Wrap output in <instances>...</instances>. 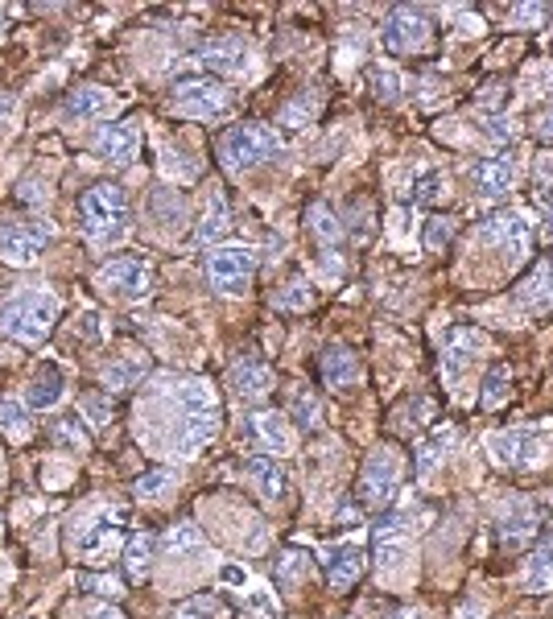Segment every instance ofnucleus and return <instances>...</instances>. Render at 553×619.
Here are the masks:
<instances>
[{"mask_svg":"<svg viewBox=\"0 0 553 619\" xmlns=\"http://www.w3.org/2000/svg\"><path fill=\"white\" fill-rule=\"evenodd\" d=\"M178 421H174V455L194 459L219 430V401L207 380H182L174 385Z\"/></svg>","mask_w":553,"mask_h":619,"instance_id":"1","label":"nucleus"},{"mask_svg":"<svg viewBox=\"0 0 553 619\" xmlns=\"http://www.w3.org/2000/svg\"><path fill=\"white\" fill-rule=\"evenodd\" d=\"M79 228L95 248L120 244L129 236V194L117 182H100L79 199Z\"/></svg>","mask_w":553,"mask_h":619,"instance_id":"2","label":"nucleus"},{"mask_svg":"<svg viewBox=\"0 0 553 619\" xmlns=\"http://www.w3.org/2000/svg\"><path fill=\"white\" fill-rule=\"evenodd\" d=\"M59 298L54 293H17L0 302V335L13 343H42L59 322Z\"/></svg>","mask_w":553,"mask_h":619,"instance_id":"3","label":"nucleus"},{"mask_svg":"<svg viewBox=\"0 0 553 619\" xmlns=\"http://www.w3.org/2000/svg\"><path fill=\"white\" fill-rule=\"evenodd\" d=\"M281 149V137H276L269 124H232V129L219 137L215 153L219 166L228 173H248L257 170L261 161H269Z\"/></svg>","mask_w":553,"mask_h":619,"instance_id":"4","label":"nucleus"},{"mask_svg":"<svg viewBox=\"0 0 553 619\" xmlns=\"http://www.w3.org/2000/svg\"><path fill=\"white\" fill-rule=\"evenodd\" d=\"M401 476H405V459L396 447H376L360 467V505L364 508H389L393 505L396 488H401Z\"/></svg>","mask_w":553,"mask_h":619,"instance_id":"5","label":"nucleus"},{"mask_svg":"<svg viewBox=\"0 0 553 619\" xmlns=\"http://www.w3.org/2000/svg\"><path fill=\"white\" fill-rule=\"evenodd\" d=\"M384 46H389V54H401V58L434 54L438 29L422 9H393L389 21H384Z\"/></svg>","mask_w":553,"mask_h":619,"instance_id":"6","label":"nucleus"},{"mask_svg":"<svg viewBox=\"0 0 553 619\" xmlns=\"http://www.w3.org/2000/svg\"><path fill=\"white\" fill-rule=\"evenodd\" d=\"M228 103H232V91L219 83V79H182L174 87V96H170V108L178 116H187V120H211V116H223L228 112Z\"/></svg>","mask_w":553,"mask_h":619,"instance_id":"7","label":"nucleus"},{"mask_svg":"<svg viewBox=\"0 0 553 619\" xmlns=\"http://www.w3.org/2000/svg\"><path fill=\"white\" fill-rule=\"evenodd\" d=\"M252 273H257L252 248H211L207 252V281L219 293H244Z\"/></svg>","mask_w":553,"mask_h":619,"instance_id":"8","label":"nucleus"},{"mask_svg":"<svg viewBox=\"0 0 553 619\" xmlns=\"http://www.w3.org/2000/svg\"><path fill=\"white\" fill-rule=\"evenodd\" d=\"M95 286L108 289V293H120V298H145L153 289V269L137 257H112L108 264H100Z\"/></svg>","mask_w":553,"mask_h":619,"instance_id":"9","label":"nucleus"},{"mask_svg":"<svg viewBox=\"0 0 553 619\" xmlns=\"http://www.w3.org/2000/svg\"><path fill=\"white\" fill-rule=\"evenodd\" d=\"M409 541H413V525H409V512H389V517L376 520L372 549H376V566L384 570V575L405 562Z\"/></svg>","mask_w":553,"mask_h":619,"instance_id":"10","label":"nucleus"},{"mask_svg":"<svg viewBox=\"0 0 553 619\" xmlns=\"http://www.w3.org/2000/svg\"><path fill=\"white\" fill-rule=\"evenodd\" d=\"M487 450H492L495 462L504 467H537L545 459V433L537 430H504L487 438Z\"/></svg>","mask_w":553,"mask_h":619,"instance_id":"11","label":"nucleus"},{"mask_svg":"<svg viewBox=\"0 0 553 619\" xmlns=\"http://www.w3.org/2000/svg\"><path fill=\"white\" fill-rule=\"evenodd\" d=\"M46 240H50V228H46V223L9 219V223L0 228V260H9V264H33L38 252L46 248Z\"/></svg>","mask_w":553,"mask_h":619,"instance_id":"12","label":"nucleus"},{"mask_svg":"<svg viewBox=\"0 0 553 619\" xmlns=\"http://www.w3.org/2000/svg\"><path fill=\"white\" fill-rule=\"evenodd\" d=\"M483 240L495 244L500 252H509V257H524L533 244V231L516 211H495V216L483 219Z\"/></svg>","mask_w":553,"mask_h":619,"instance_id":"13","label":"nucleus"},{"mask_svg":"<svg viewBox=\"0 0 553 619\" xmlns=\"http://www.w3.org/2000/svg\"><path fill=\"white\" fill-rule=\"evenodd\" d=\"M141 149V129L137 120H117V124H103L100 137H95V153L112 166H129Z\"/></svg>","mask_w":553,"mask_h":619,"instance_id":"14","label":"nucleus"},{"mask_svg":"<svg viewBox=\"0 0 553 619\" xmlns=\"http://www.w3.org/2000/svg\"><path fill=\"white\" fill-rule=\"evenodd\" d=\"M516 178H521L516 153H495V158H483L480 166H475V187H480V194H487V199L509 194V190L516 187Z\"/></svg>","mask_w":553,"mask_h":619,"instance_id":"15","label":"nucleus"},{"mask_svg":"<svg viewBox=\"0 0 553 619\" xmlns=\"http://www.w3.org/2000/svg\"><path fill=\"white\" fill-rule=\"evenodd\" d=\"M199 62H203L207 71H219V74H244L248 46L240 42V38H211V42H203V50H199Z\"/></svg>","mask_w":553,"mask_h":619,"instance_id":"16","label":"nucleus"},{"mask_svg":"<svg viewBox=\"0 0 553 619\" xmlns=\"http://www.w3.org/2000/svg\"><path fill=\"white\" fill-rule=\"evenodd\" d=\"M541 529V512L529 500H512L500 517V541L504 546H529Z\"/></svg>","mask_w":553,"mask_h":619,"instance_id":"17","label":"nucleus"},{"mask_svg":"<svg viewBox=\"0 0 553 619\" xmlns=\"http://www.w3.org/2000/svg\"><path fill=\"white\" fill-rule=\"evenodd\" d=\"M364 578V553L355 546H331L326 549V582L335 591H351Z\"/></svg>","mask_w":553,"mask_h":619,"instance_id":"18","label":"nucleus"},{"mask_svg":"<svg viewBox=\"0 0 553 619\" xmlns=\"http://www.w3.org/2000/svg\"><path fill=\"white\" fill-rule=\"evenodd\" d=\"M269 389H273V368H269V363H261V360H240L232 368V392L244 405L269 397Z\"/></svg>","mask_w":553,"mask_h":619,"instance_id":"19","label":"nucleus"},{"mask_svg":"<svg viewBox=\"0 0 553 619\" xmlns=\"http://www.w3.org/2000/svg\"><path fill=\"white\" fill-rule=\"evenodd\" d=\"M120 512H112V517H103L95 529H88V533H79V558L83 562H108L112 558V549H117V533H120Z\"/></svg>","mask_w":553,"mask_h":619,"instance_id":"20","label":"nucleus"},{"mask_svg":"<svg viewBox=\"0 0 553 619\" xmlns=\"http://www.w3.org/2000/svg\"><path fill=\"white\" fill-rule=\"evenodd\" d=\"M483 343H487V335L475 331V327H459V331H451V339H446V356H442V372H446V380H459V372L471 363V356H475Z\"/></svg>","mask_w":553,"mask_h":619,"instance_id":"21","label":"nucleus"},{"mask_svg":"<svg viewBox=\"0 0 553 619\" xmlns=\"http://www.w3.org/2000/svg\"><path fill=\"white\" fill-rule=\"evenodd\" d=\"M228 228H232L228 199H223V190L219 187H211V194H207V202H203V219H199V228H194V240H199V244H215V240L228 236Z\"/></svg>","mask_w":553,"mask_h":619,"instance_id":"22","label":"nucleus"},{"mask_svg":"<svg viewBox=\"0 0 553 619\" xmlns=\"http://www.w3.org/2000/svg\"><path fill=\"white\" fill-rule=\"evenodd\" d=\"M252 438H257L269 455H293V430L281 413H257V418H252Z\"/></svg>","mask_w":553,"mask_h":619,"instance_id":"23","label":"nucleus"},{"mask_svg":"<svg viewBox=\"0 0 553 619\" xmlns=\"http://www.w3.org/2000/svg\"><path fill=\"white\" fill-rule=\"evenodd\" d=\"M244 476L261 488V496L264 500H285L290 496V476L276 467V459H248L244 462Z\"/></svg>","mask_w":553,"mask_h":619,"instance_id":"24","label":"nucleus"},{"mask_svg":"<svg viewBox=\"0 0 553 619\" xmlns=\"http://www.w3.org/2000/svg\"><path fill=\"white\" fill-rule=\"evenodd\" d=\"M67 116H74V120H103V116H112V96L91 83L74 87L67 96Z\"/></svg>","mask_w":553,"mask_h":619,"instance_id":"25","label":"nucleus"},{"mask_svg":"<svg viewBox=\"0 0 553 619\" xmlns=\"http://www.w3.org/2000/svg\"><path fill=\"white\" fill-rule=\"evenodd\" d=\"M149 372V360L145 356H120V360H112L108 368H103V389L108 392H124V389H132L141 376Z\"/></svg>","mask_w":553,"mask_h":619,"instance_id":"26","label":"nucleus"},{"mask_svg":"<svg viewBox=\"0 0 553 619\" xmlns=\"http://www.w3.org/2000/svg\"><path fill=\"white\" fill-rule=\"evenodd\" d=\"M454 442H459V430H454V426H446V430H434V433H430L422 447H418V476H422V479L430 476L438 462H442V459H446V455L454 450Z\"/></svg>","mask_w":553,"mask_h":619,"instance_id":"27","label":"nucleus"},{"mask_svg":"<svg viewBox=\"0 0 553 619\" xmlns=\"http://www.w3.org/2000/svg\"><path fill=\"white\" fill-rule=\"evenodd\" d=\"M360 376V363L351 356L348 347H326V356H322V380L331 385V389H343Z\"/></svg>","mask_w":553,"mask_h":619,"instance_id":"28","label":"nucleus"},{"mask_svg":"<svg viewBox=\"0 0 553 619\" xmlns=\"http://www.w3.org/2000/svg\"><path fill=\"white\" fill-rule=\"evenodd\" d=\"M306 228L326 252H335L339 240H343V223H339V219L331 216V207H322V202H314V207L306 211Z\"/></svg>","mask_w":553,"mask_h":619,"instance_id":"29","label":"nucleus"},{"mask_svg":"<svg viewBox=\"0 0 553 619\" xmlns=\"http://www.w3.org/2000/svg\"><path fill=\"white\" fill-rule=\"evenodd\" d=\"M524 582H529L533 591H550L553 587V537H541V546L533 549L529 570H524Z\"/></svg>","mask_w":553,"mask_h":619,"instance_id":"30","label":"nucleus"},{"mask_svg":"<svg viewBox=\"0 0 553 619\" xmlns=\"http://www.w3.org/2000/svg\"><path fill=\"white\" fill-rule=\"evenodd\" d=\"M26 401H30L33 409H54V405L62 401L59 368H42V372L33 376V385H30V392H26Z\"/></svg>","mask_w":553,"mask_h":619,"instance_id":"31","label":"nucleus"},{"mask_svg":"<svg viewBox=\"0 0 553 619\" xmlns=\"http://www.w3.org/2000/svg\"><path fill=\"white\" fill-rule=\"evenodd\" d=\"M533 202L541 207L545 223L553 228V149L537 158V178H533Z\"/></svg>","mask_w":553,"mask_h":619,"instance_id":"32","label":"nucleus"},{"mask_svg":"<svg viewBox=\"0 0 553 619\" xmlns=\"http://www.w3.org/2000/svg\"><path fill=\"white\" fill-rule=\"evenodd\" d=\"M524 298L537 306V310H553V257L541 260L533 277L524 281Z\"/></svg>","mask_w":553,"mask_h":619,"instance_id":"33","label":"nucleus"},{"mask_svg":"<svg viewBox=\"0 0 553 619\" xmlns=\"http://www.w3.org/2000/svg\"><path fill=\"white\" fill-rule=\"evenodd\" d=\"M273 306L281 315H302V310L314 306V289H310L306 281H290L285 289H276L273 293Z\"/></svg>","mask_w":553,"mask_h":619,"instance_id":"34","label":"nucleus"},{"mask_svg":"<svg viewBox=\"0 0 553 619\" xmlns=\"http://www.w3.org/2000/svg\"><path fill=\"white\" fill-rule=\"evenodd\" d=\"M149 558H153V537L137 533L129 546H124V566H129V578H145Z\"/></svg>","mask_w":553,"mask_h":619,"instance_id":"35","label":"nucleus"},{"mask_svg":"<svg viewBox=\"0 0 553 619\" xmlns=\"http://www.w3.org/2000/svg\"><path fill=\"white\" fill-rule=\"evenodd\" d=\"M174 483H178V476L170 471V467H153L149 476L137 479V496H141V500H161Z\"/></svg>","mask_w":553,"mask_h":619,"instance_id":"36","label":"nucleus"},{"mask_svg":"<svg viewBox=\"0 0 553 619\" xmlns=\"http://www.w3.org/2000/svg\"><path fill=\"white\" fill-rule=\"evenodd\" d=\"M509 385H512L509 363H495L492 376H487V385H483V397H480L483 409H495V405H504V397H509Z\"/></svg>","mask_w":553,"mask_h":619,"instance_id":"37","label":"nucleus"},{"mask_svg":"<svg viewBox=\"0 0 553 619\" xmlns=\"http://www.w3.org/2000/svg\"><path fill=\"white\" fill-rule=\"evenodd\" d=\"M174 619H223V603H219L215 595H194V599L178 607Z\"/></svg>","mask_w":553,"mask_h":619,"instance_id":"38","label":"nucleus"},{"mask_svg":"<svg viewBox=\"0 0 553 619\" xmlns=\"http://www.w3.org/2000/svg\"><path fill=\"white\" fill-rule=\"evenodd\" d=\"M302 575H310V553H302V549H285L281 562H276V582L293 587Z\"/></svg>","mask_w":553,"mask_h":619,"instance_id":"39","label":"nucleus"},{"mask_svg":"<svg viewBox=\"0 0 553 619\" xmlns=\"http://www.w3.org/2000/svg\"><path fill=\"white\" fill-rule=\"evenodd\" d=\"M199 546H203V537H199V529L187 525V520L165 533V549H170V553H187V549H199Z\"/></svg>","mask_w":553,"mask_h":619,"instance_id":"40","label":"nucleus"},{"mask_svg":"<svg viewBox=\"0 0 553 619\" xmlns=\"http://www.w3.org/2000/svg\"><path fill=\"white\" fill-rule=\"evenodd\" d=\"M0 430L13 433V438H26L30 433V421H26V409L17 401H0Z\"/></svg>","mask_w":553,"mask_h":619,"instance_id":"41","label":"nucleus"},{"mask_svg":"<svg viewBox=\"0 0 553 619\" xmlns=\"http://www.w3.org/2000/svg\"><path fill=\"white\" fill-rule=\"evenodd\" d=\"M454 231H459V223H454V219H430V223H425V248H430V252L446 248V244H451Z\"/></svg>","mask_w":553,"mask_h":619,"instance_id":"42","label":"nucleus"},{"mask_svg":"<svg viewBox=\"0 0 553 619\" xmlns=\"http://www.w3.org/2000/svg\"><path fill=\"white\" fill-rule=\"evenodd\" d=\"M319 112V100H310V96H302L298 103H290L285 112H281V124H290V129H302V124H310V116Z\"/></svg>","mask_w":553,"mask_h":619,"instance_id":"43","label":"nucleus"},{"mask_svg":"<svg viewBox=\"0 0 553 619\" xmlns=\"http://www.w3.org/2000/svg\"><path fill=\"white\" fill-rule=\"evenodd\" d=\"M290 413H293L298 421H302V426H314V421H319V401H314V397H310L306 389H293Z\"/></svg>","mask_w":553,"mask_h":619,"instance_id":"44","label":"nucleus"},{"mask_svg":"<svg viewBox=\"0 0 553 619\" xmlns=\"http://www.w3.org/2000/svg\"><path fill=\"white\" fill-rule=\"evenodd\" d=\"M79 587H88V591H95V595H112V599L124 591L117 578H95V575H83L79 578Z\"/></svg>","mask_w":553,"mask_h":619,"instance_id":"45","label":"nucleus"},{"mask_svg":"<svg viewBox=\"0 0 553 619\" xmlns=\"http://www.w3.org/2000/svg\"><path fill=\"white\" fill-rule=\"evenodd\" d=\"M509 17L512 21H533V26H541V21L550 17V9H545V4H512Z\"/></svg>","mask_w":553,"mask_h":619,"instance_id":"46","label":"nucleus"},{"mask_svg":"<svg viewBox=\"0 0 553 619\" xmlns=\"http://www.w3.org/2000/svg\"><path fill=\"white\" fill-rule=\"evenodd\" d=\"M438 194H442V178H438V173H430V178L418 182V202H434Z\"/></svg>","mask_w":553,"mask_h":619,"instance_id":"47","label":"nucleus"},{"mask_svg":"<svg viewBox=\"0 0 553 619\" xmlns=\"http://www.w3.org/2000/svg\"><path fill=\"white\" fill-rule=\"evenodd\" d=\"M537 137L541 141H553V100H550V108L537 116Z\"/></svg>","mask_w":553,"mask_h":619,"instance_id":"48","label":"nucleus"},{"mask_svg":"<svg viewBox=\"0 0 553 619\" xmlns=\"http://www.w3.org/2000/svg\"><path fill=\"white\" fill-rule=\"evenodd\" d=\"M13 112H17V100H13V96H4V91H0V129H4L9 120H13Z\"/></svg>","mask_w":553,"mask_h":619,"instance_id":"49","label":"nucleus"},{"mask_svg":"<svg viewBox=\"0 0 553 619\" xmlns=\"http://www.w3.org/2000/svg\"><path fill=\"white\" fill-rule=\"evenodd\" d=\"M389 619H425V616L418 611V607H413V611H396V616H389Z\"/></svg>","mask_w":553,"mask_h":619,"instance_id":"50","label":"nucleus"},{"mask_svg":"<svg viewBox=\"0 0 553 619\" xmlns=\"http://www.w3.org/2000/svg\"><path fill=\"white\" fill-rule=\"evenodd\" d=\"M0 33H4V9H0Z\"/></svg>","mask_w":553,"mask_h":619,"instance_id":"51","label":"nucleus"},{"mask_svg":"<svg viewBox=\"0 0 553 619\" xmlns=\"http://www.w3.org/2000/svg\"><path fill=\"white\" fill-rule=\"evenodd\" d=\"M0 537H4V517H0Z\"/></svg>","mask_w":553,"mask_h":619,"instance_id":"52","label":"nucleus"}]
</instances>
